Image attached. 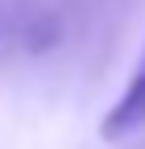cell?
<instances>
[{
  "label": "cell",
  "mask_w": 145,
  "mask_h": 149,
  "mask_svg": "<svg viewBox=\"0 0 145 149\" xmlns=\"http://www.w3.org/2000/svg\"><path fill=\"white\" fill-rule=\"evenodd\" d=\"M66 33V8L58 0H0V58L50 54Z\"/></svg>",
  "instance_id": "6da1fadb"
},
{
  "label": "cell",
  "mask_w": 145,
  "mask_h": 149,
  "mask_svg": "<svg viewBox=\"0 0 145 149\" xmlns=\"http://www.w3.org/2000/svg\"><path fill=\"white\" fill-rule=\"evenodd\" d=\"M137 128H145V54H141V62L133 70L129 87L120 91V100L108 108L100 133H104V141H120V137L137 133Z\"/></svg>",
  "instance_id": "7a4b0ae2"
}]
</instances>
